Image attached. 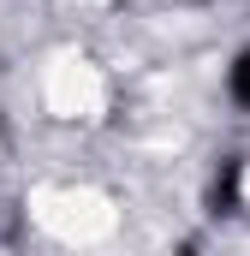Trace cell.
Segmentation results:
<instances>
[{"label":"cell","mask_w":250,"mask_h":256,"mask_svg":"<svg viewBox=\"0 0 250 256\" xmlns=\"http://www.w3.org/2000/svg\"><path fill=\"white\" fill-rule=\"evenodd\" d=\"M244 179H250V161H244V155H226V161L214 167V179H208V196H202L214 220H238V214L250 208Z\"/></svg>","instance_id":"6da1fadb"},{"label":"cell","mask_w":250,"mask_h":256,"mask_svg":"<svg viewBox=\"0 0 250 256\" xmlns=\"http://www.w3.org/2000/svg\"><path fill=\"white\" fill-rule=\"evenodd\" d=\"M220 90H226V102H232V108L250 120V42L232 54V60H226V72H220Z\"/></svg>","instance_id":"7a4b0ae2"}]
</instances>
